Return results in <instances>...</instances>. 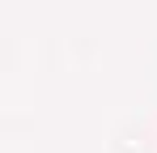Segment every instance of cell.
<instances>
[]
</instances>
